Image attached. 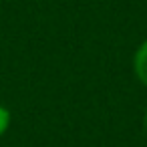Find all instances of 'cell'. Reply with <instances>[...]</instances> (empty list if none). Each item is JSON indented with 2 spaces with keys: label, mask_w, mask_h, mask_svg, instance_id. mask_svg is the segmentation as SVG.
Wrapping results in <instances>:
<instances>
[{
  "label": "cell",
  "mask_w": 147,
  "mask_h": 147,
  "mask_svg": "<svg viewBox=\"0 0 147 147\" xmlns=\"http://www.w3.org/2000/svg\"><path fill=\"white\" fill-rule=\"evenodd\" d=\"M135 73L139 81L147 87V42H143L135 55Z\"/></svg>",
  "instance_id": "1"
},
{
  "label": "cell",
  "mask_w": 147,
  "mask_h": 147,
  "mask_svg": "<svg viewBox=\"0 0 147 147\" xmlns=\"http://www.w3.org/2000/svg\"><path fill=\"white\" fill-rule=\"evenodd\" d=\"M145 131H147V115H145Z\"/></svg>",
  "instance_id": "3"
},
{
  "label": "cell",
  "mask_w": 147,
  "mask_h": 147,
  "mask_svg": "<svg viewBox=\"0 0 147 147\" xmlns=\"http://www.w3.org/2000/svg\"><path fill=\"white\" fill-rule=\"evenodd\" d=\"M8 123H10V113L0 105V137H2L4 131L8 129Z\"/></svg>",
  "instance_id": "2"
}]
</instances>
